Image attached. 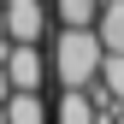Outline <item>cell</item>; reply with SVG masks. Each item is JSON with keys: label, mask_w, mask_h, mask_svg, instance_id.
Here are the masks:
<instances>
[{"label": "cell", "mask_w": 124, "mask_h": 124, "mask_svg": "<svg viewBox=\"0 0 124 124\" xmlns=\"http://www.w3.org/2000/svg\"><path fill=\"white\" fill-rule=\"evenodd\" d=\"M47 65H53V83L59 89H95L101 83V65H106V47L95 30H59L47 36Z\"/></svg>", "instance_id": "1"}, {"label": "cell", "mask_w": 124, "mask_h": 124, "mask_svg": "<svg viewBox=\"0 0 124 124\" xmlns=\"http://www.w3.org/2000/svg\"><path fill=\"white\" fill-rule=\"evenodd\" d=\"M0 6H6V41L12 47H47V36H53L47 0H0Z\"/></svg>", "instance_id": "2"}, {"label": "cell", "mask_w": 124, "mask_h": 124, "mask_svg": "<svg viewBox=\"0 0 124 124\" xmlns=\"http://www.w3.org/2000/svg\"><path fill=\"white\" fill-rule=\"evenodd\" d=\"M0 65H6V77H12L18 95H41V89L53 83L47 47H6V53H0Z\"/></svg>", "instance_id": "3"}, {"label": "cell", "mask_w": 124, "mask_h": 124, "mask_svg": "<svg viewBox=\"0 0 124 124\" xmlns=\"http://www.w3.org/2000/svg\"><path fill=\"white\" fill-rule=\"evenodd\" d=\"M53 124H101L89 89H59V95H53Z\"/></svg>", "instance_id": "4"}, {"label": "cell", "mask_w": 124, "mask_h": 124, "mask_svg": "<svg viewBox=\"0 0 124 124\" xmlns=\"http://www.w3.org/2000/svg\"><path fill=\"white\" fill-rule=\"evenodd\" d=\"M47 6H53L59 30H95V18H101V0H47Z\"/></svg>", "instance_id": "5"}, {"label": "cell", "mask_w": 124, "mask_h": 124, "mask_svg": "<svg viewBox=\"0 0 124 124\" xmlns=\"http://www.w3.org/2000/svg\"><path fill=\"white\" fill-rule=\"evenodd\" d=\"M95 36H101V47H106V53H124V0H101Z\"/></svg>", "instance_id": "6"}, {"label": "cell", "mask_w": 124, "mask_h": 124, "mask_svg": "<svg viewBox=\"0 0 124 124\" xmlns=\"http://www.w3.org/2000/svg\"><path fill=\"white\" fill-rule=\"evenodd\" d=\"M6 124H53V101L47 95H12L6 101Z\"/></svg>", "instance_id": "7"}, {"label": "cell", "mask_w": 124, "mask_h": 124, "mask_svg": "<svg viewBox=\"0 0 124 124\" xmlns=\"http://www.w3.org/2000/svg\"><path fill=\"white\" fill-rule=\"evenodd\" d=\"M101 83L112 89L118 101H124V53H106V65H101Z\"/></svg>", "instance_id": "8"}, {"label": "cell", "mask_w": 124, "mask_h": 124, "mask_svg": "<svg viewBox=\"0 0 124 124\" xmlns=\"http://www.w3.org/2000/svg\"><path fill=\"white\" fill-rule=\"evenodd\" d=\"M12 47V41H6V6H0V53H6Z\"/></svg>", "instance_id": "9"}]
</instances>
